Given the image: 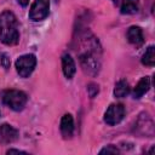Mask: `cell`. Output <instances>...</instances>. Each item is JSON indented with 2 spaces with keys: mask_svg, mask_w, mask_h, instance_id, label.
I'll list each match as a JSON object with an SVG mask.
<instances>
[{
  "mask_svg": "<svg viewBox=\"0 0 155 155\" xmlns=\"http://www.w3.org/2000/svg\"><path fill=\"white\" fill-rule=\"evenodd\" d=\"M125 116V108L122 104H110L109 108L107 109L105 114H104V121L110 125V126H114L119 122L122 121Z\"/></svg>",
  "mask_w": 155,
  "mask_h": 155,
  "instance_id": "7",
  "label": "cell"
},
{
  "mask_svg": "<svg viewBox=\"0 0 155 155\" xmlns=\"http://www.w3.org/2000/svg\"><path fill=\"white\" fill-rule=\"evenodd\" d=\"M130 93V85L126 80H120L116 82L115 88H114V94L117 98H122Z\"/></svg>",
  "mask_w": 155,
  "mask_h": 155,
  "instance_id": "14",
  "label": "cell"
},
{
  "mask_svg": "<svg viewBox=\"0 0 155 155\" xmlns=\"http://www.w3.org/2000/svg\"><path fill=\"white\" fill-rule=\"evenodd\" d=\"M48 8H50L48 0H34L29 11V18L34 22L42 21L48 16Z\"/></svg>",
  "mask_w": 155,
  "mask_h": 155,
  "instance_id": "5",
  "label": "cell"
},
{
  "mask_svg": "<svg viewBox=\"0 0 155 155\" xmlns=\"http://www.w3.org/2000/svg\"><path fill=\"white\" fill-rule=\"evenodd\" d=\"M62 69H63V73L67 79H71L75 75V71H76L75 62L71 58V56L68 53L62 56Z\"/></svg>",
  "mask_w": 155,
  "mask_h": 155,
  "instance_id": "11",
  "label": "cell"
},
{
  "mask_svg": "<svg viewBox=\"0 0 155 155\" xmlns=\"http://www.w3.org/2000/svg\"><path fill=\"white\" fill-rule=\"evenodd\" d=\"M0 64H1L5 69H8V68H10L11 61H10V57L7 56V53H1V54H0Z\"/></svg>",
  "mask_w": 155,
  "mask_h": 155,
  "instance_id": "17",
  "label": "cell"
},
{
  "mask_svg": "<svg viewBox=\"0 0 155 155\" xmlns=\"http://www.w3.org/2000/svg\"><path fill=\"white\" fill-rule=\"evenodd\" d=\"M117 153H119V149L114 145H108L99 151V154H117Z\"/></svg>",
  "mask_w": 155,
  "mask_h": 155,
  "instance_id": "18",
  "label": "cell"
},
{
  "mask_svg": "<svg viewBox=\"0 0 155 155\" xmlns=\"http://www.w3.org/2000/svg\"><path fill=\"white\" fill-rule=\"evenodd\" d=\"M87 92H88V96H90L91 98H94V97L98 94V92H99L98 85H97V84H93V82L88 84V86H87Z\"/></svg>",
  "mask_w": 155,
  "mask_h": 155,
  "instance_id": "16",
  "label": "cell"
},
{
  "mask_svg": "<svg viewBox=\"0 0 155 155\" xmlns=\"http://www.w3.org/2000/svg\"><path fill=\"white\" fill-rule=\"evenodd\" d=\"M142 63L148 67H153L155 64V47L154 46H149L145 50V52L142 57Z\"/></svg>",
  "mask_w": 155,
  "mask_h": 155,
  "instance_id": "15",
  "label": "cell"
},
{
  "mask_svg": "<svg viewBox=\"0 0 155 155\" xmlns=\"http://www.w3.org/2000/svg\"><path fill=\"white\" fill-rule=\"evenodd\" d=\"M149 88H150V79L148 76L142 78L138 81V84L136 85V87L133 88V91H132L133 98H137V99L140 98L143 94H145L149 91Z\"/></svg>",
  "mask_w": 155,
  "mask_h": 155,
  "instance_id": "12",
  "label": "cell"
},
{
  "mask_svg": "<svg viewBox=\"0 0 155 155\" xmlns=\"http://www.w3.org/2000/svg\"><path fill=\"white\" fill-rule=\"evenodd\" d=\"M134 131L140 136L151 137L154 134V124H153V120L149 116V114L142 113L139 115V117L137 119L136 125H134Z\"/></svg>",
  "mask_w": 155,
  "mask_h": 155,
  "instance_id": "6",
  "label": "cell"
},
{
  "mask_svg": "<svg viewBox=\"0 0 155 155\" xmlns=\"http://www.w3.org/2000/svg\"><path fill=\"white\" fill-rule=\"evenodd\" d=\"M99 54H96V53H92V52H87V51H84L82 53H80L79 56V59H80V64L82 67V70L91 75V76H94L99 73V69H101V63H99V58H98Z\"/></svg>",
  "mask_w": 155,
  "mask_h": 155,
  "instance_id": "3",
  "label": "cell"
},
{
  "mask_svg": "<svg viewBox=\"0 0 155 155\" xmlns=\"http://www.w3.org/2000/svg\"><path fill=\"white\" fill-rule=\"evenodd\" d=\"M126 36H127V40L130 44H132L133 46L136 47H139L143 45L144 42V38H143V31L139 27H136V25H132L128 28L127 33H126Z\"/></svg>",
  "mask_w": 155,
  "mask_h": 155,
  "instance_id": "9",
  "label": "cell"
},
{
  "mask_svg": "<svg viewBox=\"0 0 155 155\" xmlns=\"http://www.w3.org/2000/svg\"><path fill=\"white\" fill-rule=\"evenodd\" d=\"M28 97L23 91L18 90H7L2 93V102L12 110L19 111L27 104Z\"/></svg>",
  "mask_w": 155,
  "mask_h": 155,
  "instance_id": "2",
  "label": "cell"
},
{
  "mask_svg": "<svg viewBox=\"0 0 155 155\" xmlns=\"http://www.w3.org/2000/svg\"><path fill=\"white\" fill-rule=\"evenodd\" d=\"M0 41L7 46L16 45L19 41L18 21L13 12L7 10L0 13Z\"/></svg>",
  "mask_w": 155,
  "mask_h": 155,
  "instance_id": "1",
  "label": "cell"
},
{
  "mask_svg": "<svg viewBox=\"0 0 155 155\" xmlns=\"http://www.w3.org/2000/svg\"><path fill=\"white\" fill-rule=\"evenodd\" d=\"M61 133L64 138H70L74 133V120L70 114L63 115L61 120Z\"/></svg>",
  "mask_w": 155,
  "mask_h": 155,
  "instance_id": "10",
  "label": "cell"
},
{
  "mask_svg": "<svg viewBox=\"0 0 155 155\" xmlns=\"http://www.w3.org/2000/svg\"><path fill=\"white\" fill-rule=\"evenodd\" d=\"M17 2H18L21 6L24 7V6H27V5L29 4V0H17Z\"/></svg>",
  "mask_w": 155,
  "mask_h": 155,
  "instance_id": "20",
  "label": "cell"
},
{
  "mask_svg": "<svg viewBox=\"0 0 155 155\" xmlns=\"http://www.w3.org/2000/svg\"><path fill=\"white\" fill-rule=\"evenodd\" d=\"M18 138V131L11 125H0V140L4 143H12Z\"/></svg>",
  "mask_w": 155,
  "mask_h": 155,
  "instance_id": "8",
  "label": "cell"
},
{
  "mask_svg": "<svg viewBox=\"0 0 155 155\" xmlns=\"http://www.w3.org/2000/svg\"><path fill=\"white\" fill-rule=\"evenodd\" d=\"M13 153H16V154H25V151L17 150V149H8L7 150V154H13Z\"/></svg>",
  "mask_w": 155,
  "mask_h": 155,
  "instance_id": "19",
  "label": "cell"
},
{
  "mask_svg": "<svg viewBox=\"0 0 155 155\" xmlns=\"http://www.w3.org/2000/svg\"><path fill=\"white\" fill-rule=\"evenodd\" d=\"M111 1H113L114 4H117V2H119V0H111Z\"/></svg>",
  "mask_w": 155,
  "mask_h": 155,
  "instance_id": "21",
  "label": "cell"
},
{
  "mask_svg": "<svg viewBox=\"0 0 155 155\" xmlns=\"http://www.w3.org/2000/svg\"><path fill=\"white\" fill-rule=\"evenodd\" d=\"M138 6H139V0H122L121 13L133 15L138 11Z\"/></svg>",
  "mask_w": 155,
  "mask_h": 155,
  "instance_id": "13",
  "label": "cell"
},
{
  "mask_svg": "<svg viewBox=\"0 0 155 155\" xmlns=\"http://www.w3.org/2000/svg\"><path fill=\"white\" fill-rule=\"evenodd\" d=\"M15 65H16V70L19 74V76L28 78L33 73L36 65V58L34 54H23L17 58Z\"/></svg>",
  "mask_w": 155,
  "mask_h": 155,
  "instance_id": "4",
  "label": "cell"
}]
</instances>
